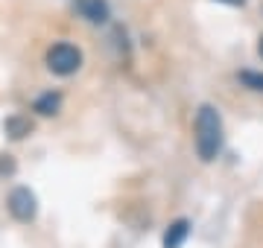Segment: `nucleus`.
<instances>
[{
  "label": "nucleus",
  "instance_id": "obj_1",
  "mask_svg": "<svg viewBox=\"0 0 263 248\" xmlns=\"http://www.w3.org/2000/svg\"><path fill=\"white\" fill-rule=\"evenodd\" d=\"M222 140H226V129H222V117L214 105H199L196 120H193V143L196 155L202 163L216 161V155L222 152Z\"/></svg>",
  "mask_w": 263,
  "mask_h": 248
},
{
  "label": "nucleus",
  "instance_id": "obj_2",
  "mask_svg": "<svg viewBox=\"0 0 263 248\" xmlns=\"http://www.w3.org/2000/svg\"><path fill=\"white\" fill-rule=\"evenodd\" d=\"M44 65L56 76H73L76 70L82 67V50L76 47V44H70V41H56L44 53Z\"/></svg>",
  "mask_w": 263,
  "mask_h": 248
},
{
  "label": "nucleus",
  "instance_id": "obj_3",
  "mask_svg": "<svg viewBox=\"0 0 263 248\" xmlns=\"http://www.w3.org/2000/svg\"><path fill=\"white\" fill-rule=\"evenodd\" d=\"M6 208L18 222H32L38 213V199L29 187H15L9 193V199H6Z\"/></svg>",
  "mask_w": 263,
  "mask_h": 248
},
{
  "label": "nucleus",
  "instance_id": "obj_4",
  "mask_svg": "<svg viewBox=\"0 0 263 248\" xmlns=\"http://www.w3.org/2000/svg\"><path fill=\"white\" fill-rule=\"evenodd\" d=\"M73 9L88 24H108V18H111V9L105 0H73Z\"/></svg>",
  "mask_w": 263,
  "mask_h": 248
},
{
  "label": "nucleus",
  "instance_id": "obj_5",
  "mask_svg": "<svg viewBox=\"0 0 263 248\" xmlns=\"http://www.w3.org/2000/svg\"><path fill=\"white\" fill-rule=\"evenodd\" d=\"M190 234V222L187 219H179V222H173L167 228V234H164V248H181V242L187 239Z\"/></svg>",
  "mask_w": 263,
  "mask_h": 248
},
{
  "label": "nucleus",
  "instance_id": "obj_6",
  "mask_svg": "<svg viewBox=\"0 0 263 248\" xmlns=\"http://www.w3.org/2000/svg\"><path fill=\"white\" fill-rule=\"evenodd\" d=\"M3 129H6V134H9V137L21 140V137H27V134L32 132V123H29V117L15 114V117H9V120L3 123Z\"/></svg>",
  "mask_w": 263,
  "mask_h": 248
},
{
  "label": "nucleus",
  "instance_id": "obj_7",
  "mask_svg": "<svg viewBox=\"0 0 263 248\" xmlns=\"http://www.w3.org/2000/svg\"><path fill=\"white\" fill-rule=\"evenodd\" d=\"M59 105H62V94H53V91H50V94L38 96V99H35V105H32V108H35L38 114L50 117V114H56V111H59Z\"/></svg>",
  "mask_w": 263,
  "mask_h": 248
},
{
  "label": "nucleus",
  "instance_id": "obj_8",
  "mask_svg": "<svg viewBox=\"0 0 263 248\" xmlns=\"http://www.w3.org/2000/svg\"><path fill=\"white\" fill-rule=\"evenodd\" d=\"M237 79H240L249 91H260L263 94V73H257V70H240Z\"/></svg>",
  "mask_w": 263,
  "mask_h": 248
},
{
  "label": "nucleus",
  "instance_id": "obj_9",
  "mask_svg": "<svg viewBox=\"0 0 263 248\" xmlns=\"http://www.w3.org/2000/svg\"><path fill=\"white\" fill-rule=\"evenodd\" d=\"M219 3H228V6H243L246 0H219Z\"/></svg>",
  "mask_w": 263,
  "mask_h": 248
},
{
  "label": "nucleus",
  "instance_id": "obj_10",
  "mask_svg": "<svg viewBox=\"0 0 263 248\" xmlns=\"http://www.w3.org/2000/svg\"><path fill=\"white\" fill-rule=\"evenodd\" d=\"M257 50H260V56H263V38H260V47H257Z\"/></svg>",
  "mask_w": 263,
  "mask_h": 248
}]
</instances>
